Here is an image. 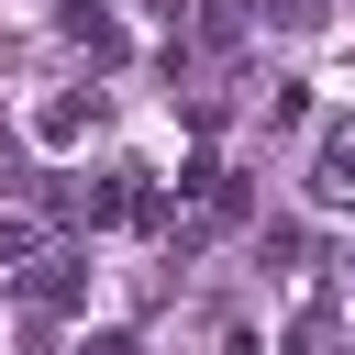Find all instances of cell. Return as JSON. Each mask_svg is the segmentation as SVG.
<instances>
[{"label": "cell", "instance_id": "6da1fadb", "mask_svg": "<svg viewBox=\"0 0 355 355\" xmlns=\"http://www.w3.org/2000/svg\"><path fill=\"white\" fill-rule=\"evenodd\" d=\"M33 133H44V144H78V133H89V100H33Z\"/></svg>", "mask_w": 355, "mask_h": 355}, {"label": "cell", "instance_id": "7a4b0ae2", "mask_svg": "<svg viewBox=\"0 0 355 355\" xmlns=\"http://www.w3.org/2000/svg\"><path fill=\"white\" fill-rule=\"evenodd\" d=\"M322 200H355V122L322 144Z\"/></svg>", "mask_w": 355, "mask_h": 355}]
</instances>
